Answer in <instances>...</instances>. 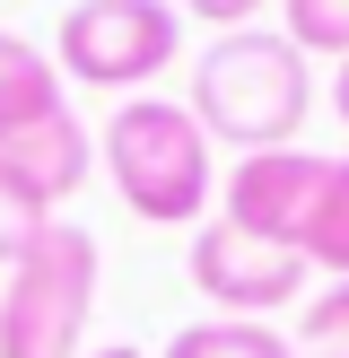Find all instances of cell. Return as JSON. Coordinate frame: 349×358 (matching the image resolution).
<instances>
[{"mask_svg":"<svg viewBox=\"0 0 349 358\" xmlns=\"http://www.w3.org/2000/svg\"><path fill=\"white\" fill-rule=\"evenodd\" d=\"M306 105H314V79H306V52L271 27H236L192 62V122L209 140H227L236 157L253 149H297L306 131Z\"/></svg>","mask_w":349,"mask_h":358,"instance_id":"1","label":"cell"},{"mask_svg":"<svg viewBox=\"0 0 349 358\" xmlns=\"http://www.w3.org/2000/svg\"><path fill=\"white\" fill-rule=\"evenodd\" d=\"M105 175L149 227H192L209 210V131L174 96H131L105 122Z\"/></svg>","mask_w":349,"mask_h":358,"instance_id":"2","label":"cell"},{"mask_svg":"<svg viewBox=\"0 0 349 358\" xmlns=\"http://www.w3.org/2000/svg\"><path fill=\"white\" fill-rule=\"evenodd\" d=\"M96 315V236L52 219L0 280V358H79Z\"/></svg>","mask_w":349,"mask_h":358,"instance_id":"3","label":"cell"},{"mask_svg":"<svg viewBox=\"0 0 349 358\" xmlns=\"http://www.w3.org/2000/svg\"><path fill=\"white\" fill-rule=\"evenodd\" d=\"M174 44H184L174 0H79L52 35V62L79 87H140L174 62Z\"/></svg>","mask_w":349,"mask_h":358,"instance_id":"4","label":"cell"},{"mask_svg":"<svg viewBox=\"0 0 349 358\" xmlns=\"http://www.w3.org/2000/svg\"><path fill=\"white\" fill-rule=\"evenodd\" d=\"M192 289H201L218 315H253V324H262V315H279V306L306 297V254L209 219L201 236H192Z\"/></svg>","mask_w":349,"mask_h":358,"instance_id":"5","label":"cell"},{"mask_svg":"<svg viewBox=\"0 0 349 358\" xmlns=\"http://www.w3.org/2000/svg\"><path fill=\"white\" fill-rule=\"evenodd\" d=\"M323 175H332V157H314V149H253V157H236V175H227V192H218L227 210H218V219L244 227V236L297 245L306 219H314Z\"/></svg>","mask_w":349,"mask_h":358,"instance_id":"6","label":"cell"},{"mask_svg":"<svg viewBox=\"0 0 349 358\" xmlns=\"http://www.w3.org/2000/svg\"><path fill=\"white\" fill-rule=\"evenodd\" d=\"M0 166L27 175L44 201H70V192L87 184V166H96V140H87V122L61 105V114H44V122H27V131L0 140Z\"/></svg>","mask_w":349,"mask_h":358,"instance_id":"7","label":"cell"},{"mask_svg":"<svg viewBox=\"0 0 349 358\" xmlns=\"http://www.w3.org/2000/svg\"><path fill=\"white\" fill-rule=\"evenodd\" d=\"M44 114H61V62L0 27V140L27 131V122H44Z\"/></svg>","mask_w":349,"mask_h":358,"instance_id":"8","label":"cell"},{"mask_svg":"<svg viewBox=\"0 0 349 358\" xmlns=\"http://www.w3.org/2000/svg\"><path fill=\"white\" fill-rule=\"evenodd\" d=\"M157 358H297V341H279L253 315H209V324H184Z\"/></svg>","mask_w":349,"mask_h":358,"instance_id":"9","label":"cell"},{"mask_svg":"<svg viewBox=\"0 0 349 358\" xmlns=\"http://www.w3.org/2000/svg\"><path fill=\"white\" fill-rule=\"evenodd\" d=\"M297 254H306V271H341L349 280V157H332L323 192H314V219L306 236H297Z\"/></svg>","mask_w":349,"mask_h":358,"instance_id":"10","label":"cell"},{"mask_svg":"<svg viewBox=\"0 0 349 358\" xmlns=\"http://www.w3.org/2000/svg\"><path fill=\"white\" fill-rule=\"evenodd\" d=\"M44 227H52V201L27 184V175H9V166H0V271H9V262L27 254Z\"/></svg>","mask_w":349,"mask_h":358,"instance_id":"11","label":"cell"},{"mask_svg":"<svg viewBox=\"0 0 349 358\" xmlns=\"http://www.w3.org/2000/svg\"><path fill=\"white\" fill-rule=\"evenodd\" d=\"M279 17H288V44L297 52H332V62H349V0H279Z\"/></svg>","mask_w":349,"mask_h":358,"instance_id":"12","label":"cell"},{"mask_svg":"<svg viewBox=\"0 0 349 358\" xmlns=\"http://www.w3.org/2000/svg\"><path fill=\"white\" fill-rule=\"evenodd\" d=\"M297 358H349V280H332L297 324Z\"/></svg>","mask_w":349,"mask_h":358,"instance_id":"13","label":"cell"},{"mask_svg":"<svg viewBox=\"0 0 349 358\" xmlns=\"http://www.w3.org/2000/svg\"><path fill=\"white\" fill-rule=\"evenodd\" d=\"M174 9H184V17H209L218 35H236V27H253L271 0H174Z\"/></svg>","mask_w":349,"mask_h":358,"instance_id":"14","label":"cell"},{"mask_svg":"<svg viewBox=\"0 0 349 358\" xmlns=\"http://www.w3.org/2000/svg\"><path fill=\"white\" fill-rule=\"evenodd\" d=\"M332 114H341V122H349V62H341V70H332Z\"/></svg>","mask_w":349,"mask_h":358,"instance_id":"15","label":"cell"},{"mask_svg":"<svg viewBox=\"0 0 349 358\" xmlns=\"http://www.w3.org/2000/svg\"><path fill=\"white\" fill-rule=\"evenodd\" d=\"M79 358H149V350H131V341H105V350H79Z\"/></svg>","mask_w":349,"mask_h":358,"instance_id":"16","label":"cell"}]
</instances>
